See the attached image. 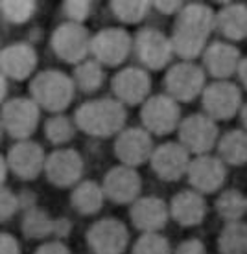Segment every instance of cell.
<instances>
[{"instance_id":"5","label":"cell","mask_w":247,"mask_h":254,"mask_svg":"<svg viewBox=\"0 0 247 254\" xmlns=\"http://www.w3.org/2000/svg\"><path fill=\"white\" fill-rule=\"evenodd\" d=\"M39 113L32 98H11L2 103V127L11 138L28 140L39 126Z\"/></svg>"},{"instance_id":"24","label":"cell","mask_w":247,"mask_h":254,"mask_svg":"<svg viewBox=\"0 0 247 254\" xmlns=\"http://www.w3.org/2000/svg\"><path fill=\"white\" fill-rule=\"evenodd\" d=\"M216 30L229 41L247 37V4H225L216 13Z\"/></svg>"},{"instance_id":"32","label":"cell","mask_w":247,"mask_h":254,"mask_svg":"<svg viewBox=\"0 0 247 254\" xmlns=\"http://www.w3.org/2000/svg\"><path fill=\"white\" fill-rule=\"evenodd\" d=\"M37 9V4L33 0H4L0 2V11L4 19L11 24H24L32 19V15Z\"/></svg>"},{"instance_id":"23","label":"cell","mask_w":247,"mask_h":254,"mask_svg":"<svg viewBox=\"0 0 247 254\" xmlns=\"http://www.w3.org/2000/svg\"><path fill=\"white\" fill-rule=\"evenodd\" d=\"M170 216L181 227H196L207 216V203L199 191H179L170 203Z\"/></svg>"},{"instance_id":"33","label":"cell","mask_w":247,"mask_h":254,"mask_svg":"<svg viewBox=\"0 0 247 254\" xmlns=\"http://www.w3.org/2000/svg\"><path fill=\"white\" fill-rule=\"evenodd\" d=\"M76 133V124L67 116L56 115L48 118L45 124V134L52 144H65Z\"/></svg>"},{"instance_id":"44","label":"cell","mask_w":247,"mask_h":254,"mask_svg":"<svg viewBox=\"0 0 247 254\" xmlns=\"http://www.w3.org/2000/svg\"><path fill=\"white\" fill-rule=\"evenodd\" d=\"M240 116H242V124H244V127H246V131H247V103L246 105H242Z\"/></svg>"},{"instance_id":"11","label":"cell","mask_w":247,"mask_h":254,"mask_svg":"<svg viewBox=\"0 0 247 254\" xmlns=\"http://www.w3.org/2000/svg\"><path fill=\"white\" fill-rule=\"evenodd\" d=\"M203 107L212 120H229L242 109V92L235 83L214 81L203 90Z\"/></svg>"},{"instance_id":"8","label":"cell","mask_w":247,"mask_h":254,"mask_svg":"<svg viewBox=\"0 0 247 254\" xmlns=\"http://www.w3.org/2000/svg\"><path fill=\"white\" fill-rule=\"evenodd\" d=\"M133 48V39L124 28H103L92 35L90 54L94 61L105 66H118Z\"/></svg>"},{"instance_id":"35","label":"cell","mask_w":247,"mask_h":254,"mask_svg":"<svg viewBox=\"0 0 247 254\" xmlns=\"http://www.w3.org/2000/svg\"><path fill=\"white\" fill-rule=\"evenodd\" d=\"M63 13L70 22L83 24V20L89 17L90 2H82V0H67L63 2Z\"/></svg>"},{"instance_id":"20","label":"cell","mask_w":247,"mask_h":254,"mask_svg":"<svg viewBox=\"0 0 247 254\" xmlns=\"http://www.w3.org/2000/svg\"><path fill=\"white\" fill-rule=\"evenodd\" d=\"M242 56L238 48L229 43L216 41L210 43L203 52V66L216 81H227L235 72H238Z\"/></svg>"},{"instance_id":"31","label":"cell","mask_w":247,"mask_h":254,"mask_svg":"<svg viewBox=\"0 0 247 254\" xmlns=\"http://www.w3.org/2000/svg\"><path fill=\"white\" fill-rule=\"evenodd\" d=\"M152 2H140V0H113L111 2V11L118 20L126 22V24H139L150 11Z\"/></svg>"},{"instance_id":"14","label":"cell","mask_w":247,"mask_h":254,"mask_svg":"<svg viewBox=\"0 0 247 254\" xmlns=\"http://www.w3.org/2000/svg\"><path fill=\"white\" fill-rule=\"evenodd\" d=\"M7 166L22 181H33L41 172H45L46 157L41 144L33 140H20L7 151Z\"/></svg>"},{"instance_id":"40","label":"cell","mask_w":247,"mask_h":254,"mask_svg":"<svg viewBox=\"0 0 247 254\" xmlns=\"http://www.w3.org/2000/svg\"><path fill=\"white\" fill-rule=\"evenodd\" d=\"M0 251H2V254H20V247L17 238L4 232V234L0 236Z\"/></svg>"},{"instance_id":"13","label":"cell","mask_w":247,"mask_h":254,"mask_svg":"<svg viewBox=\"0 0 247 254\" xmlns=\"http://www.w3.org/2000/svg\"><path fill=\"white\" fill-rule=\"evenodd\" d=\"M153 149L155 147L152 142V134L140 127L124 129L116 134V140H114V155L118 157L122 164L129 168L140 166L142 162L152 159Z\"/></svg>"},{"instance_id":"18","label":"cell","mask_w":247,"mask_h":254,"mask_svg":"<svg viewBox=\"0 0 247 254\" xmlns=\"http://www.w3.org/2000/svg\"><path fill=\"white\" fill-rule=\"evenodd\" d=\"M188 181L199 193H212L222 188L227 177L223 160L212 155H197L188 166Z\"/></svg>"},{"instance_id":"34","label":"cell","mask_w":247,"mask_h":254,"mask_svg":"<svg viewBox=\"0 0 247 254\" xmlns=\"http://www.w3.org/2000/svg\"><path fill=\"white\" fill-rule=\"evenodd\" d=\"M133 254H171V247L165 236L157 232H144L135 243Z\"/></svg>"},{"instance_id":"38","label":"cell","mask_w":247,"mask_h":254,"mask_svg":"<svg viewBox=\"0 0 247 254\" xmlns=\"http://www.w3.org/2000/svg\"><path fill=\"white\" fill-rule=\"evenodd\" d=\"M175 254H207V249L199 240L192 238V240H186L175 249Z\"/></svg>"},{"instance_id":"7","label":"cell","mask_w":247,"mask_h":254,"mask_svg":"<svg viewBox=\"0 0 247 254\" xmlns=\"http://www.w3.org/2000/svg\"><path fill=\"white\" fill-rule=\"evenodd\" d=\"M140 120L150 134H168L181 124V109L171 96H152L142 105Z\"/></svg>"},{"instance_id":"6","label":"cell","mask_w":247,"mask_h":254,"mask_svg":"<svg viewBox=\"0 0 247 254\" xmlns=\"http://www.w3.org/2000/svg\"><path fill=\"white\" fill-rule=\"evenodd\" d=\"M205 68L192 61H181L168 68L165 77L168 96L175 102H192L205 90Z\"/></svg>"},{"instance_id":"2","label":"cell","mask_w":247,"mask_h":254,"mask_svg":"<svg viewBox=\"0 0 247 254\" xmlns=\"http://www.w3.org/2000/svg\"><path fill=\"white\" fill-rule=\"evenodd\" d=\"M74 124L83 133L98 138H107L124 131L126 107L114 98L90 100L78 107Z\"/></svg>"},{"instance_id":"28","label":"cell","mask_w":247,"mask_h":254,"mask_svg":"<svg viewBox=\"0 0 247 254\" xmlns=\"http://www.w3.org/2000/svg\"><path fill=\"white\" fill-rule=\"evenodd\" d=\"M222 254H247V225L242 221H229L218 238Z\"/></svg>"},{"instance_id":"10","label":"cell","mask_w":247,"mask_h":254,"mask_svg":"<svg viewBox=\"0 0 247 254\" xmlns=\"http://www.w3.org/2000/svg\"><path fill=\"white\" fill-rule=\"evenodd\" d=\"M133 48L139 61L150 70H161L171 61L173 46L168 35L155 30L144 28L133 39Z\"/></svg>"},{"instance_id":"25","label":"cell","mask_w":247,"mask_h":254,"mask_svg":"<svg viewBox=\"0 0 247 254\" xmlns=\"http://www.w3.org/2000/svg\"><path fill=\"white\" fill-rule=\"evenodd\" d=\"M103 188L96 185L94 181H83L74 188L70 195V204L83 216H92L103 204Z\"/></svg>"},{"instance_id":"19","label":"cell","mask_w":247,"mask_h":254,"mask_svg":"<svg viewBox=\"0 0 247 254\" xmlns=\"http://www.w3.org/2000/svg\"><path fill=\"white\" fill-rule=\"evenodd\" d=\"M103 193L113 203L127 204L135 203L140 193V175L135 168L129 166H116L103 179Z\"/></svg>"},{"instance_id":"21","label":"cell","mask_w":247,"mask_h":254,"mask_svg":"<svg viewBox=\"0 0 247 254\" xmlns=\"http://www.w3.org/2000/svg\"><path fill=\"white\" fill-rule=\"evenodd\" d=\"M2 76L7 79L22 81L33 74L37 66V52L28 43H15L6 46L0 54Z\"/></svg>"},{"instance_id":"9","label":"cell","mask_w":247,"mask_h":254,"mask_svg":"<svg viewBox=\"0 0 247 254\" xmlns=\"http://www.w3.org/2000/svg\"><path fill=\"white\" fill-rule=\"evenodd\" d=\"M218 140V126L207 115H192L179 124V144L188 153L207 155Z\"/></svg>"},{"instance_id":"12","label":"cell","mask_w":247,"mask_h":254,"mask_svg":"<svg viewBox=\"0 0 247 254\" xmlns=\"http://www.w3.org/2000/svg\"><path fill=\"white\" fill-rule=\"evenodd\" d=\"M129 242L126 225L118 219H100L87 230V243L94 254H122Z\"/></svg>"},{"instance_id":"29","label":"cell","mask_w":247,"mask_h":254,"mask_svg":"<svg viewBox=\"0 0 247 254\" xmlns=\"http://www.w3.org/2000/svg\"><path fill=\"white\" fill-rule=\"evenodd\" d=\"M103 68H101V64L94 59H85L83 63L76 64V70H74V83H76V87L83 90V92H96V90L101 87V83H103Z\"/></svg>"},{"instance_id":"17","label":"cell","mask_w":247,"mask_h":254,"mask_svg":"<svg viewBox=\"0 0 247 254\" xmlns=\"http://www.w3.org/2000/svg\"><path fill=\"white\" fill-rule=\"evenodd\" d=\"M45 173L54 186L69 188L82 179L83 159L74 149H57L46 157Z\"/></svg>"},{"instance_id":"15","label":"cell","mask_w":247,"mask_h":254,"mask_svg":"<svg viewBox=\"0 0 247 254\" xmlns=\"http://www.w3.org/2000/svg\"><path fill=\"white\" fill-rule=\"evenodd\" d=\"M152 168L155 175L163 181H179L186 175L190 166V153L179 142H166L155 147L152 153Z\"/></svg>"},{"instance_id":"30","label":"cell","mask_w":247,"mask_h":254,"mask_svg":"<svg viewBox=\"0 0 247 254\" xmlns=\"http://www.w3.org/2000/svg\"><path fill=\"white\" fill-rule=\"evenodd\" d=\"M218 214L227 221H240L247 212V197L238 190H227L216 199Z\"/></svg>"},{"instance_id":"4","label":"cell","mask_w":247,"mask_h":254,"mask_svg":"<svg viewBox=\"0 0 247 254\" xmlns=\"http://www.w3.org/2000/svg\"><path fill=\"white\" fill-rule=\"evenodd\" d=\"M90 41L92 35L85 26L67 20L52 32L50 46L59 59L80 64L87 59V54H90Z\"/></svg>"},{"instance_id":"43","label":"cell","mask_w":247,"mask_h":254,"mask_svg":"<svg viewBox=\"0 0 247 254\" xmlns=\"http://www.w3.org/2000/svg\"><path fill=\"white\" fill-rule=\"evenodd\" d=\"M9 170V166H7V160H6V155L2 157V183H6V173Z\"/></svg>"},{"instance_id":"3","label":"cell","mask_w":247,"mask_h":254,"mask_svg":"<svg viewBox=\"0 0 247 254\" xmlns=\"http://www.w3.org/2000/svg\"><path fill=\"white\" fill-rule=\"evenodd\" d=\"M32 100L50 113H61L74 100L76 83L61 70H43L30 83Z\"/></svg>"},{"instance_id":"26","label":"cell","mask_w":247,"mask_h":254,"mask_svg":"<svg viewBox=\"0 0 247 254\" xmlns=\"http://www.w3.org/2000/svg\"><path fill=\"white\" fill-rule=\"evenodd\" d=\"M220 159L227 164L242 166L247 162V131L233 129L218 140Z\"/></svg>"},{"instance_id":"16","label":"cell","mask_w":247,"mask_h":254,"mask_svg":"<svg viewBox=\"0 0 247 254\" xmlns=\"http://www.w3.org/2000/svg\"><path fill=\"white\" fill-rule=\"evenodd\" d=\"M113 92L116 100L124 105H137L148 98L152 90V79L144 68L127 66L113 77Z\"/></svg>"},{"instance_id":"37","label":"cell","mask_w":247,"mask_h":254,"mask_svg":"<svg viewBox=\"0 0 247 254\" xmlns=\"http://www.w3.org/2000/svg\"><path fill=\"white\" fill-rule=\"evenodd\" d=\"M33 254H72V253H70V249L63 242L54 240V242L43 243L41 247H37V251Z\"/></svg>"},{"instance_id":"36","label":"cell","mask_w":247,"mask_h":254,"mask_svg":"<svg viewBox=\"0 0 247 254\" xmlns=\"http://www.w3.org/2000/svg\"><path fill=\"white\" fill-rule=\"evenodd\" d=\"M20 197L15 195L11 190L7 188H2V197H0V214H2V221L9 219L11 216L17 214V210H20Z\"/></svg>"},{"instance_id":"42","label":"cell","mask_w":247,"mask_h":254,"mask_svg":"<svg viewBox=\"0 0 247 254\" xmlns=\"http://www.w3.org/2000/svg\"><path fill=\"white\" fill-rule=\"evenodd\" d=\"M238 76H240L244 87L247 89V58H242L240 66H238Z\"/></svg>"},{"instance_id":"22","label":"cell","mask_w":247,"mask_h":254,"mask_svg":"<svg viewBox=\"0 0 247 254\" xmlns=\"http://www.w3.org/2000/svg\"><path fill=\"white\" fill-rule=\"evenodd\" d=\"M129 217L131 223L142 232H157L166 227L170 208L159 197H139L131 206Z\"/></svg>"},{"instance_id":"41","label":"cell","mask_w":247,"mask_h":254,"mask_svg":"<svg viewBox=\"0 0 247 254\" xmlns=\"http://www.w3.org/2000/svg\"><path fill=\"white\" fill-rule=\"evenodd\" d=\"M70 229H72V227H70V223L67 221V219H56V238H59V240H63L65 236L69 234L70 232Z\"/></svg>"},{"instance_id":"27","label":"cell","mask_w":247,"mask_h":254,"mask_svg":"<svg viewBox=\"0 0 247 254\" xmlns=\"http://www.w3.org/2000/svg\"><path fill=\"white\" fill-rule=\"evenodd\" d=\"M22 234L30 240H43L56 234V219H52L43 208L26 210L22 217Z\"/></svg>"},{"instance_id":"39","label":"cell","mask_w":247,"mask_h":254,"mask_svg":"<svg viewBox=\"0 0 247 254\" xmlns=\"http://www.w3.org/2000/svg\"><path fill=\"white\" fill-rule=\"evenodd\" d=\"M152 4L163 15H177L184 6L183 2H179V0H173V2H170V0H161V2H152Z\"/></svg>"},{"instance_id":"1","label":"cell","mask_w":247,"mask_h":254,"mask_svg":"<svg viewBox=\"0 0 247 254\" xmlns=\"http://www.w3.org/2000/svg\"><path fill=\"white\" fill-rule=\"evenodd\" d=\"M212 30H216V13L212 7L199 2L184 4L175 15L171 28L170 41L173 54L184 61L203 56Z\"/></svg>"}]
</instances>
